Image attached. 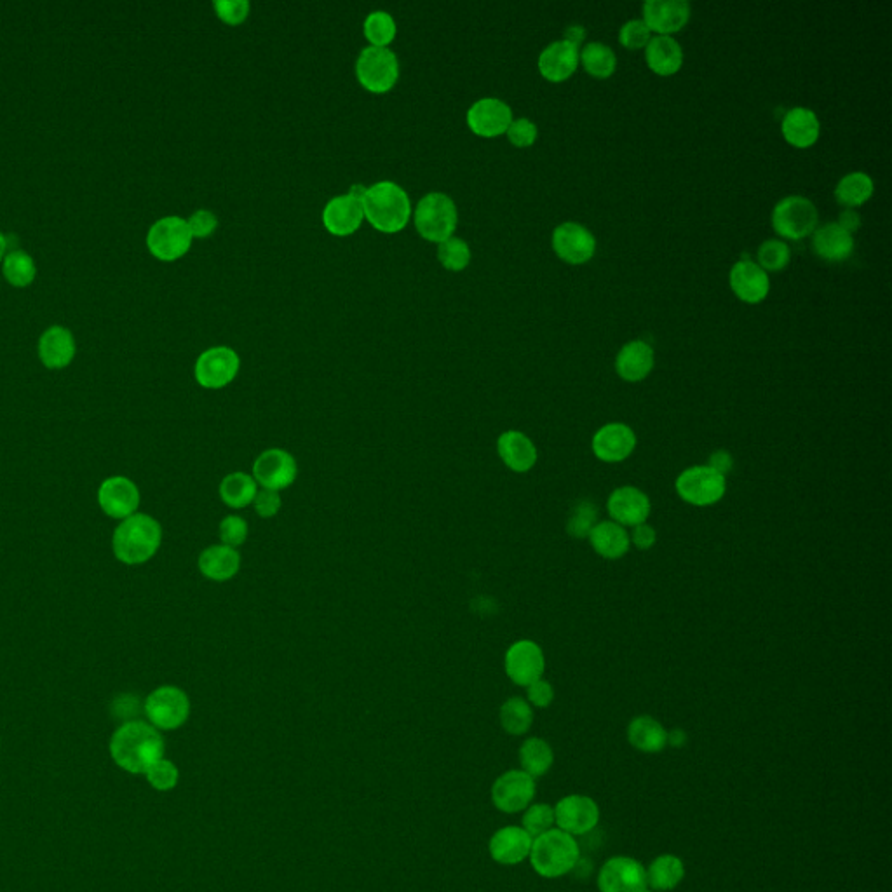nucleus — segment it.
<instances>
[{
	"label": "nucleus",
	"instance_id": "nucleus-43",
	"mask_svg": "<svg viewBox=\"0 0 892 892\" xmlns=\"http://www.w3.org/2000/svg\"><path fill=\"white\" fill-rule=\"evenodd\" d=\"M600 518V511L595 502L589 499L575 502L570 507L567 518V534L574 539H588L591 530L596 527Z\"/></svg>",
	"mask_w": 892,
	"mask_h": 892
},
{
	"label": "nucleus",
	"instance_id": "nucleus-17",
	"mask_svg": "<svg viewBox=\"0 0 892 892\" xmlns=\"http://www.w3.org/2000/svg\"><path fill=\"white\" fill-rule=\"evenodd\" d=\"M140 499L142 497L135 481L129 480L126 476L107 478L98 488V504L102 507L103 513L115 520H126L136 514V509L140 507Z\"/></svg>",
	"mask_w": 892,
	"mask_h": 892
},
{
	"label": "nucleus",
	"instance_id": "nucleus-1",
	"mask_svg": "<svg viewBox=\"0 0 892 892\" xmlns=\"http://www.w3.org/2000/svg\"><path fill=\"white\" fill-rule=\"evenodd\" d=\"M110 755L122 771L145 774L164 755V739L154 725L131 720L115 730Z\"/></svg>",
	"mask_w": 892,
	"mask_h": 892
},
{
	"label": "nucleus",
	"instance_id": "nucleus-40",
	"mask_svg": "<svg viewBox=\"0 0 892 892\" xmlns=\"http://www.w3.org/2000/svg\"><path fill=\"white\" fill-rule=\"evenodd\" d=\"M2 272H4L7 283L11 286L27 288L34 283L35 276H37V265L27 251L16 248V250L7 251L6 257L2 260Z\"/></svg>",
	"mask_w": 892,
	"mask_h": 892
},
{
	"label": "nucleus",
	"instance_id": "nucleus-47",
	"mask_svg": "<svg viewBox=\"0 0 892 892\" xmlns=\"http://www.w3.org/2000/svg\"><path fill=\"white\" fill-rule=\"evenodd\" d=\"M791 251L788 244L779 239H769L758 248V265L765 272L783 271L790 264Z\"/></svg>",
	"mask_w": 892,
	"mask_h": 892
},
{
	"label": "nucleus",
	"instance_id": "nucleus-58",
	"mask_svg": "<svg viewBox=\"0 0 892 892\" xmlns=\"http://www.w3.org/2000/svg\"><path fill=\"white\" fill-rule=\"evenodd\" d=\"M838 225L842 227V229L847 230L849 234L852 232H856L859 229V225H861V218H859L858 213L854 210H845L840 213V218H838Z\"/></svg>",
	"mask_w": 892,
	"mask_h": 892
},
{
	"label": "nucleus",
	"instance_id": "nucleus-13",
	"mask_svg": "<svg viewBox=\"0 0 892 892\" xmlns=\"http://www.w3.org/2000/svg\"><path fill=\"white\" fill-rule=\"evenodd\" d=\"M258 485L281 492L291 487L298 476V464L295 457L281 448H271L258 455L253 462V474Z\"/></svg>",
	"mask_w": 892,
	"mask_h": 892
},
{
	"label": "nucleus",
	"instance_id": "nucleus-60",
	"mask_svg": "<svg viewBox=\"0 0 892 892\" xmlns=\"http://www.w3.org/2000/svg\"><path fill=\"white\" fill-rule=\"evenodd\" d=\"M687 744V732L683 729L669 730L668 732V746L671 748H683Z\"/></svg>",
	"mask_w": 892,
	"mask_h": 892
},
{
	"label": "nucleus",
	"instance_id": "nucleus-21",
	"mask_svg": "<svg viewBox=\"0 0 892 892\" xmlns=\"http://www.w3.org/2000/svg\"><path fill=\"white\" fill-rule=\"evenodd\" d=\"M649 495L636 487L615 488L607 501V511L610 520L619 523L621 527L633 528L636 525L647 523L650 516Z\"/></svg>",
	"mask_w": 892,
	"mask_h": 892
},
{
	"label": "nucleus",
	"instance_id": "nucleus-39",
	"mask_svg": "<svg viewBox=\"0 0 892 892\" xmlns=\"http://www.w3.org/2000/svg\"><path fill=\"white\" fill-rule=\"evenodd\" d=\"M872 194L873 180L861 171L845 175L835 189V199L849 210L865 204Z\"/></svg>",
	"mask_w": 892,
	"mask_h": 892
},
{
	"label": "nucleus",
	"instance_id": "nucleus-34",
	"mask_svg": "<svg viewBox=\"0 0 892 892\" xmlns=\"http://www.w3.org/2000/svg\"><path fill=\"white\" fill-rule=\"evenodd\" d=\"M628 741L636 751L654 755L668 746V730L656 718L640 715L629 722Z\"/></svg>",
	"mask_w": 892,
	"mask_h": 892
},
{
	"label": "nucleus",
	"instance_id": "nucleus-32",
	"mask_svg": "<svg viewBox=\"0 0 892 892\" xmlns=\"http://www.w3.org/2000/svg\"><path fill=\"white\" fill-rule=\"evenodd\" d=\"M588 539L596 555L602 556L605 560H619L622 556L628 555L631 548L628 528L621 527L612 520L598 521Z\"/></svg>",
	"mask_w": 892,
	"mask_h": 892
},
{
	"label": "nucleus",
	"instance_id": "nucleus-22",
	"mask_svg": "<svg viewBox=\"0 0 892 892\" xmlns=\"http://www.w3.org/2000/svg\"><path fill=\"white\" fill-rule=\"evenodd\" d=\"M690 20L689 2L685 0H649L643 4V23L659 35L676 34Z\"/></svg>",
	"mask_w": 892,
	"mask_h": 892
},
{
	"label": "nucleus",
	"instance_id": "nucleus-15",
	"mask_svg": "<svg viewBox=\"0 0 892 892\" xmlns=\"http://www.w3.org/2000/svg\"><path fill=\"white\" fill-rule=\"evenodd\" d=\"M600 892H640L647 887L645 866L629 856H614L598 873Z\"/></svg>",
	"mask_w": 892,
	"mask_h": 892
},
{
	"label": "nucleus",
	"instance_id": "nucleus-20",
	"mask_svg": "<svg viewBox=\"0 0 892 892\" xmlns=\"http://www.w3.org/2000/svg\"><path fill=\"white\" fill-rule=\"evenodd\" d=\"M513 122V110L497 98H481L467 110V126L474 135L495 138L506 133Z\"/></svg>",
	"mask_w": 892,
	"mask_h": 892
},
{
	"label": "nucleus",
	"instance_id": "nucleus-50",
	"mask_svg": "<svg viewBox=\"0 0 892 892\" xmlns=\"http://www.w3.org/2000/svg\"><path fill=\"white\" fill-rule=\"evenodd\" d=\"M213 7L223 23H227L230 27H236L248 18L251 6L248 0H215Z\"/></svg>",
	"mask_w": 892,
	"mask_h": 892
},
{
	"label": "nucleus",
	"instance_id": "nucleus-19",
	"mask_svg": "<svg viewBox=\"0 0 892 892\" xmlns=\"http://www.w3.org/2000/svg\"><path fill=\"white\" fill-rule=\"evenodd\" d=\"M553 248L567 264H586L595 255L596 239L581 223L565 222L553 232Z\"/></svg>",
	"mask_w": 892,
	"mask_h": 892
},
{
	"label": "nucleus",
	"instance_id": "nucleus-36",
	"mask_svg": "<svg viewBox=\"0 0 892 892\" xmlns=\"http://www.w3.org/2000/svg\"><path fill=\"white\" fill-rule=\"evenodd\" d=\"M647 887L656 892L673 891L685 879V865L675 854H663L645 868Z\"/></svg>",
	"mask_w": 892,
	"mask_h": 892
},
{
	"label": "nucleus",
	"instance_id": "nucleus-18",
	"mask_svg": "<svg viewBox=\"0 0 892 892\" xmlns=\"http://www.w3.org/2000/svg\"><path fill=\"white\" fill-rule=\"evenodd\" d=\"M591 448L596 459L607 464H617L635 452V431L624 422H609L596 431Z\"/></svg>",
	"mask_w": 892,
	"mask_h": 892
},
{
	"label": "nucleus",
	"instance_id": "nucleus-61",
	"mask_svg": "<svg viewBox=\"0 0 892 892\" xmlns=\"http://www.w3.org/2000/svg\"><path fill=\"white\" fill-rule=\"evenodd\" d=\"M6 253H7V237L4 236V234H2V232H0V262H2V260H4V257H6Z\"/></svg>",
	"mask_w": 892,
	"mask_h": 892
},
{
	"label": "nucleus",
	"instance_id": "nucleus-11",
	"mask_svg": "<svg viewBox=\"0 0 892 892\" xmlns=\"http://www.w3.org/2000/svg\"><path fill=\"white\" fill-rule=\"evenodd\" d=\"M241 366V359L237 352L230 347L220 345L211 347L197 358L194 366L197 384L204 389H223L236 379Z\"/></svg>",
	"mask_w": 892,
	"mask_h": 892
},
{
	"label": "nucleus",
	"instance_id": "nucleus-54",
	"mask_svg": "<svg viewBox=\"0 0 892 892\" xmlns=\"http://www.w3.org/2000/svg\"><path fill=\"white\" fill-rule=\"evenodd\" d=\"M253 506H255L258 516L267 520V518H274L281 511L283 499H281L279 492L264 488V490L258 492L255 501H253Z\"/></svg>",
	"mask_w": 892,
	"mask_h": 892
},
{
	"label": "nucleus",
	"instance_id": "nucleus-38",
	"mask_svg": "<svg viewBox=\"0 0 892 892\" xmlns=\"http://www.w3.org/2000/svg\"><path fill=\"white\" fill-rule=\"evenodd\" d=\"M521 771L527 772L532 778H541L551 771L555 764V753L548 741L541 737H530L520 748Z\"/></svg>",
	"mask_w": 892,
	"mask_h": 892
},
{
	"label": "nucleus",
	"instance_id": "nucleus-59",
	"mask_svg": "<svg viewBox=\"0 0 892 892\" xmlns=\"http://www.w3.org/2000/svg\"><path fill=\"white\" fill-rule=\"evenodd\" d=\"M584 39H586V30L579 27V25H572V27H568L565 30V39L563 41L570 42V44H574L575 48H579Z\"/></svg>",
	"mask_w": 892,
	"mask_h": 892
},
{
	"label": "nucleus",
	"instance_id": "nucleus-31",
	"mask_svg": "<svg viewBox=\"0 0 892 892\" xmlns=\"http://www.w3.org/2000/svg\"><path fill=\"white\" fill-rule=\"evenodd\" d=\"M812 250L826 262H844L854 251V239L838 223H826L814 230Z\"/></svg>",
	"mask_w": 892,
	"mask_h": 892
},
{
	"label": "nucleus",
	"instance_id": "nucleus-28",
	"mask_svg": "<svg viewBox=\"0 0 892 892\" xmlns=\"http://www.w3.org/2000/svg\"><path fill=\"white\" fill-rule=\"evenodd\" d=\"M579 65V48L567 41L551 42L539 56L542 77L551 82L567 81Z\"/></svg>",
	"mask_w": 892,
	"mask_h": 892
},
{
	"label": "nucleus",
	"instance_id": "nucleus-4",
	"mask_svg": "<svg viewBox=\"0 0 892 892\" xmlns=\"http://www.w3.org/2000/svg\"><path fill=\"white\" fill-rule=\"evenodd\" d=\"M530 863L544 879H560L575 870L581 861V847L568 833L553 828L534 838Z\"/></svg>",
	"mask_w": 892,
	"mask_h": 892
},
{
	"label": "nucleus",
	"instance_id": "nucleus-42",
	"mask_svg": "<svg viewBox=\"0 0 892 892\" xmlns=\"http://www.w3.org/2000/svg\"><path fill=\"white\" fill-rule=\"evenodd\" d=\"M579 61H582L586 72L596 79H607L614 74L615 67H617L614 51L602 42L586 44V48L579 53Z\"/></svg>",
	"mask_w": 892,
	"mask_h": 892
},
{
	"label": "nucleus",
	"instance_id": "nucleus-56",
	"mask_svg": "<svg viewBox=\"0 0 892 892\" xmlns=\"http://www.w3.org/2000/svg\"><path fill=\"white\" fill-rule=\"evenodd\" d=\"M629 541H631V544L636 546V548L642 549V551H647V549L652 548L657 542L656 528L650 527L649 523L636 525V527H633V530H631V534H629Z\"/></svg>",
	"mask_w": 892,
	"mask_h": 892
},
{
	"label": "nucleus",
	"instance_id": "nucleus-24",
	"mask_svg": "<svg viewBox=\"0 0 892 892\" xmlns=\"http://www.w3.org/2000/svg\"><path fill=\"white\" fill-rule=\"evenodd\" d=\"M37 352H39L42 365L49 370L67 368L74 361L75 352H77L74 333L65 326H49L48 330L42 333L39 338Z\"/></svg>",
	"mask_w": 892,
	"mask_h": 892
},
{
	"label": "nucleus",
	"instance_id": "nucleus-3",
	"mask_svg": "<svg viewBox=\"0 0 892 892\" xmlns=\"http://www.w3.org/2000/svg\"><path fill=\"white\" fill-rule=\"evenodd\" d=\"M363 213L375 229L396 234L406 227L412 215V203L405 190L394 182H379L366 189Z\"/></svg>",
	"mask_w": 892,
	"mask_h": 892
},
{
	"label": "nucleus",
	"instance_id": "nucleus-37",
	"mask_svg": "<svg viewBox=\"0 0 892 892\" xmlns=\"http://www.w3.org/2000/svg\"><path fill=\"white\" fill-rule=\"evenodd\" d=\"M218 492H220V499L225 506L232 507V509H243L255 501L258 494V483L251 474L237 471V473L227 474L223 478Z\"/></svg>",
	"mask_w": 892,
	"mask_h": 892
},
{
	"label": "nucleus",
	"instance_id": "nucleus-10",
	"mask_svg": "<svg viewBox=\"0 0 892 892\" xmlns=\"http://www.w3.org/2000/svg\"><path fill=\"white\" fill-rule=\"evenodd\" d=\"M187 220L182 217L159 218L147 234V246L154 257L163 262H175L182 258L192 246Z\"/></svg>",
	"mask_w": 892,
	"mask_h": 892
},
{
	"label": "nucleus",
	"instance_id": "nucleus-23",
	"mask_svg": "<svg viewBox=\"0 0 892 892\" xmlns=\"http://www.w3.org/2000/svg\"><path fill=\"white\" fill-rule=\"evenodd\" d=\"M363 218V201L352 194L333 197L323 210V223L333 236H351L361 227Z\"/></svg>",
	"mask_w": 892,
	"mask_h": 892
},
{
	"label": "nucleus",
	"instance_id": "nucleus-62",
	"mask_svg": "<svg viewBox=\"0 0 892 892\" xmlns=\"http://www.w3.org/2000/svg\"><path fill=\"white\" fill-rule=\"evenodd\" d=\"M640 892H656V891H652V889H650V887H645V889H642V891H640Z\"/></svg>",
	"mask_w": 892,
	"mask_h": 892
},
{
	"label": "nucleus",
	"instance_id": "nucleus-5",
	"mask_svg": "<svg viewBox=\"0 0 892 892\" xmlns=\"http://www.w3.org/2000/svg\"><path fill=\"white\" fill-rule=\"evenodd\" d=\"M459 222L457 206L443 192H431L415 208V227L431 243H443L453 236Z\"/></svg>",
	"mask_w": 892,
	"mask_h": 892
},
{
	"label": "nucleus",
	"instance_id": "nucleus-53",
	"mask_svg": "<svg viewBox=\"0 0 892 892\" xmlns=\"http://www.w3.org/2000/svg\"><path fill=\"white\" fill-rule=\"evenodd\" d=\"M187 225H189L190 234L192 237H197V239H206V237H210L218 227V218L215 213H211L210 210H197L196 213H192V217L187 220Z\"/></svg>",
	"mask_w": 892,
	"mask_h": 892
},
{
	"label": "nucleus",
	"instance_id": "nucleus-48",
	"mask_svg": "<svg viewBox=\"0 0 892 892\" xmlns=\"http://www.w3.org/2000/svg\"><path fill=\"white\" fill-rule=\"evenodd\" d=\"M145 776H147L150 786H154L156 790L168 791L175 788L180 772H178L173 762H169L166 758H161V760H157L156 764L150 767L149 771L145 772Z\"/></svg>",
	"mask_w": 892,
	"mask_h": 892
},
{
	"label": "nucleus",
	"instance_id": "nucleus-30",
	"mask_svg": "<svg viewBox=\"0 0 892 892\" xmlns=\"http://www.w3.org/2000/svg\"><path fill=\"white\" fill-rule=\"evenodd\" d=\"M199 572L215 582H227L236 577L241 570V555L239 551L225 544L210 546L204 549L197 560Z\"/></svg>",
	"mask_w": 892,
	"mask_h": 892
},
{
	"label": "nucleus",
	"instance_id": "nucleus-7",
	"mask_svg": "<svg viewBox=\"0 0 892 892\" xmlns=\"http://www.w3.org/2000/svg\"><path fill=\"white\" fill-rule=\"evenodd\" d=\"M356 77L370 93H387L399 79L398 56L389 48H365L356 61Z\"/></svg>",
	"mask_w": 892,
	"mask_h": 892
},
{
	"label": "nucleus",
	"instance_id": "nucleus-26",
	"mask_svg": "<svg viewBox=\"0 0 892 892\" xmlns=\"http://www.w3.org/2000/svg\"><path fill=\"white\" fill-rule=\"evenodd\" d=\"M534 838L520 826H506L490 838V856L499 865H520L530 856Z\"/></svg>",
	"mask_w": 892,
	"mask_h": 892
},
{
	"label": "nucleus",
	"instance_id": "nucleus-44",
	"mask_svg": "<svg viewBox=\"0 0 892 892\" xmlns=\"http://www.w3.org/2000/svg\"><path fill=\"white\" fill-rule=\"evenodd\" d=\"M363 32L373 48H387L398 34L396 21L386 11H373L366 16Z\"/></svg>",
	"mask_w": 892,
	"mask_h": 892
},
{
	"label": "nucleus",
	"instance_id": "nucleus-49",
	"mask_svg": "<svg viewBox=\"0 0 892 892\" xmlns=\"http://www.w3.org/2000/svg\"><path fill=\"white\" fill-rule=\"evenodd\" d=\"M220 539H222V544L225 546H230V548H239V546H243L246 539H248V523L241 516H237V514H230V516H225L223 518L222 523H220Z\"/></svg>",
	"mask_w": 892,
	"mask_h": 892
},
{
	"label": "nucleus",
	"instance_id": "nucleus-33",
	"mask_svg": "<svg viewBox=\"0 0 892 892\" xmlns=\"http://www.w3.org/2000/svg\"><path fill=\"white\" fill-rule=\"evenodd\" d=\"M781 131L784 140L790 145L797 149H807L818 142L821 124L812 110L795 107L784 115Z\"/></svg>",
	"mask_w": 892,
	"mask_h": 892
},
{
	"label": "nucleus",
	"instance_id": "nucleus-35",
	"mask_svg": "<svg viewBox=\"0 0 892 892\" xmlns=\"http://www.w3.org/2000/svg\"><path fill=\"white\" fill-rule=\"evenodd\" d=\"M645 58L652 72L657 75H673L682 68V46L669 35H657L645 48Z\"/></svg>",
	"mask_w": 892,
	"mask_h": 892
},
{
	"label": "nucleus",
	"instance_id": "nucleus-9",
	"mask_svg": "<svg viewBox=\"0 0 892 892\" xmlns=\"http://www.w3.org/2000/svg\"><path fill=\"white\" fill-rule=\"evenodd\" d=\"M145 715L156 729H180L189 720V696L178 687L163 685L145 699Z\"/></svg>",
	"mask_w": 892,
	"mask_h": 892
},
{
	"label": "nucleus",
	"instance_id": "nucleus-27",
	"mask_svg": "<svg viewBox=\"0 0 892 892\" xmlns=\"http://www.w3.org/2000/svg\"><path fill=\"white\" fill-rule=\"evenodd\" d=\"M497 452L507 469L513 473H528L534 469L539 453L534 441L520 431H506L497 440Z\"/></svg>",
	"mask_w": 892,
	"mask_h": 892
},
{
	"label": "nucleus",
	"instance_id": "nucleus-51",
	"mask_svg": "<svg viewBox=\"0 0 892 892\" xmlns=\"http://www.w3.org/2000/svg\"><path fill=\"white\" fill-rule=\"evenodd\" d=\"M650 39H652V32L643 23V20L628 21L622 25L621 32H619V42L628 49L647 48Z\"/></svg>",
	"mask_w": 892,
	"mask_h": 892
},
{
	"label": "nucleus",
	"instance_id": "nucleus-8",
	"mask_svg": "<svg viewBox=\"0 0 892 892\" xmlns=\"http://www.w3.org/2000/svg\"><path fill=\"white\" fill-rule=\"evenodd\" d=\"M818 218L816 206L807 197L788 196L772 211V227L778 236L800 241L816 230Z\"/></svg>",
	"mask_w": 892,
	"mask_h": 892
},
{
	"label": "nucleus",
	"instance_id": "nucleus-52",
	"mask_svg": "<svg viewBox=\"0 0 892 892\" xmlns=\"http://www.w3.org/2000/svg\"><path fill=\"white\" fill-rule=\"evenodd\" d=\"M507 140L518 149L534 145L537 140V126L530 119H516L507 128Z\"/></svg>",
	"mask_w": 892,
	"mask_h": 892
},
{
	"label": "nucleus",
	"instance_id": "nucleus-41",
	"mask_svg": "<svg viewBox=\"0 0 892 892\" xmlns=\"http://www.w3.org/2000/svg\"><path fill=\"white\" fill-rule=\"evenodd\" d=\"M534 724V710L523 697H511L501 708V725L511 736L527 734Z\"/></svg>",
	"mask_w": 892,
	"mask_h": 892
},
{
	"label": "nucleus",
	"instance_id": "nucleus-46",
	"mask_svg": "<svg viewBox=\"0 0 892 892\" xmlns=\"http://www.w3.org/2000/svg\"><path fill=\"white\" fill-rule=\"evenodd\" d=\"M438 260L448 271H464L471 262V250L466 241L459 237H450L438 246Z\"/></svg>",
	"mask_w": 892,
	"mask_h": 892
},
{
	"label": "nucleus",
	"instance_id": "nucleus-12",
	"mask_svg": "<svg viewBox=\"0 0 892 892\" xmlns=\"http://www.w3.org/2000/svg\"><path fill=\"white\" fill-rule=\"evenodd\" d=\"M555 819L558 830L581 837L600 823V805L586 795H567L555 805Z\"/></svg>",
	"mask_w": 892,
	"mask_h": 892
},
{
	"label": "nucleus",
	"instance_id": "nucleus-55",
	"mask_svg": "<svg viewBox=\"0 0 892 892\" xmlns=\"http://www.w3.org/2000/svg\"><path fill=\"white\" fill-rule=\"evenodd\" d=\"M527 701L530 706H535V708H549L555 701L553 685L542 678L537 682L530 683L527 687Z\"/></svg>",
	"mask_w": 892,
	"mask_h": 892
},
{
	"label": "nucleus",
	"instance_id": "nucleus-14",
	"mask_svg": "<svg viewBox=\"0 0 892 892\" xmlns=\"http://www.w3.org/2000/svg\"><path fill=\"white\" fill-rule=\"evenodd\" d=\"M504 668L511 682L528 687L541 680L546 669V657L541 647L532 640H520L507 649Z\"/></svg>",
	"mask_w": 892,
	"mask_h": 892
},
{
	"label": "nucleus",
	"instance_id": "nucleus-29",
	"mask_svg": "<svg viewBox=\"0 0 892 892\" xmlns=\"http://www.w3.org/2000/svg\"><path fill=\"white\" fill-rule=\"evenodd\" d=\"M654 368V349L643 340H635L624 345L617 358L615 370L626 382H642Z\"/></svg>",
	"mask_w": 892,
	"mask_h": 892
},
{
	"label": "nucleus",
	"instance_id": "nucleus-6",
	"mask_svg": "<svg viewBox=\"0 0 892 892\" xmlns=\"http://www.w3.org/2000/svg\"><path fill=\"white\" fill-rule=\"evenodd\" d=\"M676 494L690 506H715L724 499L727 480L710 466H692L678 474L675 481Z\"/></svg>",
	"mask_w": 892,
	"mask_h": 892
},
{
	"label": "nucleus",
	"instance_id": "nucleus-16",
	"mask_svg": "<svg viewBox=\"0 0 892 892\" xmlns=\"http://www.w3.org/2000/svg\"><path fill=\"white\" fill-rule=\"evenodd\" d=\"M534 797L535 779L525 771L506 772L492 786L494 805L506 814L525 811Z\"/></svg>",
	"mask_w": 892,
	"mask_h": 892
},
{
	"label": "nucleus",
	"instance_id": "nucleus-45",
	"mask_svg": "<svg viewBox=\"0 0 892 892\" xmlns=\"http://www.w3.org/2000/svg\"><path fill=\"white\" fill-rule=\"evenodd\" d=\"M523 830L532 838L553 830L556 825L555 807L548 804L528 805L523 814Z\"/></svg>",
	"mask_w": 892,
	"mask_h": 892
},
{
	"label": "nucleus",
	"instance_id": "nucleus-2",
	"mask_svg": "<svg viewBox=\"0 0 892 892\" xmlns=\"http://www.w3.org/2000/svg\"><path fill=\"white\" fill-rule=\"evenodd\" d=\"M161 542V523L149 514L136 513L115 528L112 549L115 558L124 565H143L156 556Z\"/></svg>",
	"mask_w": 892,
	"mask_h": 892
},
{
	"label": "nucleus",
	"instance_id": "nucleus-57",
	"mask_svg": "<svg viewBox=\"0 0 892 892\" xmlns=\"http://www.w3.org/2000/svg\"><path fill=\"white\" fill-rule=\"evenodd\" d=\"M706 466H710L713 471H717L722 476H727L732 471V467H734V457L727 450H715V452L711 453Z\"/></svg>",
	"mask_w": 892,
	"mask_h": 892
},
{
	"label": "nucleus",
	"instance_id": "nucleus-25",
	"mask_svg": "<svg viewBox=\"0 0 892 892\" xmlns=\"http://www.w3.org/2000/svg\"><path fill=\"white\" fill-rule=\"evenodd\" d=\"M730 288L746 304H760L771 290L767 272L751 260H739L730 271Z\"/></svg>",
	"mask_w": 892,
	"mask_h": 892
}]
</instances>
